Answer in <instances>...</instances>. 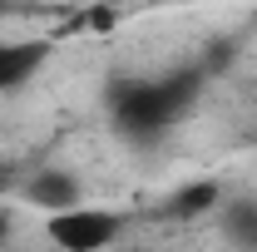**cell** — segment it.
Wrapping results in <instances>:
<instances>
[{
	"label": "cell",
	"instance_id": "cell-1",
	"mask_svg": "<svg viewBox=\"0 0 257 252\" xmlns=\"http://www.w3.org/2000/svg\"><path fill=\"white\" fill-rule=\"evenodd\" d=\"M198 94V69H178L163 79H119L109 89V109L114 124L128 139H159Z\"/></svg>",
	"mask_w": 257,
	"mask_h": 252
},
{
	"label": "cell",
	"instance_id": "cell-2",
	"mask_svg": "<svg viewBox=\"0 0 257 252\" xmlns=\"http://www.w3.org/2000/svg\"><path fill=\"white\" fill-rule=\"evenodd\" d=\"M119 227H124L119 213H109V208H84V203L69 208V213H55V218L45 222L50 242L60 252H104V247H114Z\"/></svg>",
	"mask_w": 257,
	"mask_h": 252
},
{
	"label": "cell",
	"instance_id": "cell-3",
	"mask_svg": "<svg viewBox=\"0 0 257 252\" xmlns=\"http://www.w3.org/2000/svg\"><path fill=\"white\" fill-rule=\"evenodd\" d=\"M25 203L45 208L50 218H55V213H69V208H79V183H74V173H64V168H40L30 183H25Z\"/></svg>",
	"mask_w": 257,
	"mask_h": 252
},
{
	"label": "cell",
	"instance_id": "cell-4",
	"mask_svg": "<svg viewBox=\"0 0 257 252\" xmlns=\"http://www.w3.org/2000/svg\"><path fill=\"white\" fill-rule=\"evenodd\" d=\"M45 55H50V45H40V40H0V89L25 84L45 64Z\"/></svg>",
	"mask_w": 257,
	"mask_h": 252
},
{
	"label": "cell",
	"instance_id": "cell-5",
	"mask_svg": "<svg viewBox=\"0 0 257 252\" xmlns=\"http://www.w3.org/2000/svg\"><path fill=\"white\" fill-rule=\"evenodd\" d=\"M213 203H218V183H188L178 198H168V213L188 218V213H208Z\"/></svg>",
	"mask_w": 257,
	"mask_h": 252
},
{
	"label": "cell",
	"instance_id": "cell-6",
	"mask_svg": "<svg viewBox=\"0 0 257 252\" xmlns=\"http://www.w3.org/2000/svg\"><path fill=\"white\" fill-rule=\"evenodd\" d=\"M227 227H232V237L257 247V203H232L227 208Z\"/></svg>",
	"mask_w": 257,
	"mask_h": 252
},
{
	"label": "cell",
	"instance_id": "cell-7",
	"mask_svg": "<svg viewBox=\"0 0 257 252\" xmlns=\"http://www.w3.org/2000/svg\"><path fill=\"white\" fill-rule=\"evenodd\" d=\"M5 232H10V218H5V213H0V242H5Z\"/></svg>",
	"mask_w": 257,
	"mask_h": 252
}]
</instances>
